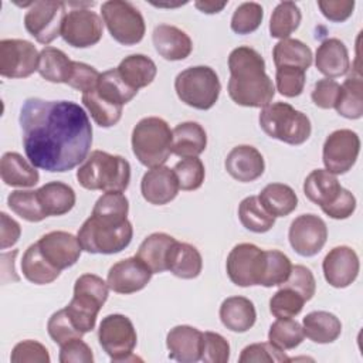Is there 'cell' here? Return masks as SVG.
<instances>
[{"mask_svg":"<svg viewBox=\"0 0 363 363\" xmlns=\"http://www.w3.org/2000/svg\"><path fill=\"white\" fill-rule=\"evenodd\" d=\"M305 299L291 288L281 286L269 299V311L275 318H294L301 313Z\"/></svg>","mask_w":363,"mask_h":363,"instance_id":"cell-48","label":"cell"},{"mask_svg":"<svg viewBox=\"0 0 363 363\" xmlns=\"http://www.w3.org/2000/svg\"><path fill=\"white\" fill-rule=\"evenodd\" d=\"M335 109L340 116L347 119L363 116V81L360 74L347 77L340 85Z\"/></svg>","mask_w":363,"mask_h":363,"instance_id":"cell-38","label":"cell"},{"mask_svg":"<svg viewBox=\"0 0 363 363\" xmlns=\"http://www.w3.org/2000/svg\"><path fill=\"white\" fill-rule=\"evenodd\" d=\"M102 20L111 37L122 45H135L143 40L146 26L142 13L129 1L108 0L101 6Z\"/></svg>","mask_w":363,"mask_h":363,"instance_id":"cell-9","label":"cell"},{"mask_svg":"<svg viewBox=\"0 0 363 363\" xmlns=\"http://www.w3.org/2000/svg\"><path fill=\"white\" fill-rule=\"evenodd\" d=\"M264 18V9L259 3L255 1H245L241 3L233 13L231 17V30L235 34H250L254 33L262 23Z\"/></svg>","mask_w":363,"mask_h":363,"instance_id":"cell-46","label":"cell"},{"mask_svg":"<svg viewBox=\"0 0 363 363\" xmlns=\"http://www.w3.org/2000/svg\"><path fill=\"white\" fill-rule=\"evenodd\" d=\"M340 91V84L332 78H323L315 82L312 89V101L320 109L335 108Z\"/></svg>","mask_w":363,"mask_h":363,"instance_id":"cell-56","label":"cell"},{"mask_svg":"<svg viewBox=\"0 0 363 363\" xmlns=\"http://www.w3.org/2000/svg\"><path fill=\"white\" fill-rule=\"evenodd\" d=\"M153 272L136 255L115 262L106 277L109 289L116 294L129 295L142 291L152 279Z\"/></svg>","mask_w":363,"mask_h":363,"instance_id":"cell-17","label":"cell"},{"mask_svg":"<svg viewBox=\"0 0 363 363\" xmlns=\"http://www.w3.org/2000/svg\"><path fill=\"white\" fill-rule=\"evenodd\" d=\"M0 176L4 184L11 187H33L40 180L35 166L17 152H6L1 156Z\"/></svg>","mask_w":363,"mask_h":363,"instance_id":"cell-26","label":"cell"},{"mask_svg":"<svg viewBox=\"0 0 363 363\" xmlns=\"http://www.w3.org/2000/svg\"><path fill=\"white\" fill-rule=\"evenodd\" d=\"M116 69L122 81L135 91L150 85L157 74L155 61L143 54H132L125 57Z\"/></svg>","mask_w":363,"mask_h":363,"instance_id":"cell-28","label":"cell"},{"mask_svg":"<svg viewBox=\"0 0 363 363\" xmlns=\"http://www.w3.org/2000/svg\"><path fill=\"white\" fill-rule=\"evenodd\" d=\"M289 360L291 359L285 354V352L274 346L271 342L248 345L241 350L238 357L240 363H284Z\"/></svg>","mask_w":363,"mask_h":363,"instance_id":"cell-49","label":"cell"},{"mask_svg":"<svg viewBox=\"0 0 363 363\" xmlns=\"http://www.w3.org/2000/svg\"><path fill=\"white\" fill-rule=\"evenodd\" d=\"M325 279L333 288H346L352 285L360 269L356 251L347 245L332 248L322 262Z\"/></svg>","mask_w":363,"mask_h":363,"instance_id":"cell-19","label":"cell"},{"mask_svg":"<svg viewBox=\"0 0 363 363\" xmlns=\"http://www.w3.org/2000/svg\"><path fill=\"white\" fill-rule=\"evenodd\" d=\"M98 340L112 362L140 360L133 354L138 335L132 320L122 313L105 316L98 329Z\"/></svg>","mask_w":363,"mask_h":363,"instance_id":"cell-10","label":"cell"},{"mask_svg":"<svg viewBox=\"0 0 363 363\" xmlns=\"http://www.w3.org/2000/svg\"><path fill=\"white\" fill-rule=\"evenodd\" d=\"M228 95L241 106L264 108L275 95V85L265 72L262 55L247 45L234 48L228 55Z\"/></svg>","mask_w":363,"mask_h":363,"instance_id":"cell-2","label":"cell"},{"mask_svg":"<svg viewBox=\"0 0 363 363\" xmlns=\"http://www.w3.org/2000/svg\"><path fill=\"white\" fill-rule=\"evenodd\" d=\"M37 244L44 258L60 271L77 264L82 252L78 237L67 231H50Z\"/></svg>","mask_w":363,"mask_h":363,"instance_id":"cell-18","label":"cell"},{"mask_svg":"<svg viewBox=\"0 0 363 363\" xmlns=\"http://www.w3.org/2000/svg\"><path fill=\"white\" fill-rule=\"evenodd\" d=\"M227 173L241 182L250 183L262 176L265 162L261 152L251 145H238L230 150L224 162Z\"/></svg>","mask_w":363,"mask_h":363,"instance_id":"cell-22","label":"cell"},{"mask_svg":"<svg viewBox=\"0 0 363 363\" xmlns=\"http://www.w3.org/2000/svg\"><path fill=\"white\" fill-rule=\"evenodd\" d=\"M95 91L102 98L108 99L109 102H113V104H118V105H122V106L125 104H128L129 101H132L138 94V91L129 88L122 81L116 68L108 69V71L101 74Z\"/></svg>","mask_w":363,"mask_h":363,"instance_id":"cell-44","label":"cell"},{"mask_svg":"<svg viewBox=\"0 0 363 363\" xmlns=\"http://www.w3.org/2000/svg\"><path fill=\"white\" fill-rule=\"evenodd\" d=\"M265 267V251L251 242L237 244L228 254L225 269L237 286L259 285Z\"/></svg>","mask_w":363,"mask_h":363,"instance_id":"cell-11","label":"cell"},{"mask_svg":"<svg viewBox=\"0 0 363 363\" xmlns=\"http://www.w3.org/2000/svg\"><path fill=\"white\" fill-rule=\"evenodd\" d=\"M318 7L320 9L322 14L333 23H342L347 20L354 9V1L352 0H319Z\"/></svg>","mask_w":363,"mask_h":363,"instance_id":"cell-59","label":"cell"},{"mask_svg":"<svg viewBox=\"0 0 363 363\" xmlns=\"http://www.w3.org/2000/svg\"><path fill=\"white\" fill-rule=\"evenodd\" d=\"M238 218L242 227L257 234L269 231L275 224V217L264 208L258 196H248L241 200L238 206Z\"/></svg>","mask_w":363,"mask_h":363,"instance_id":"cell-39","label":"cell"},{"mask_svg":"<svg viewBox=\"0 0 363 363\" xmlns=\"http://www.w3.org/2000/svg\"><path fill=\"white\" fill-rule=\"evenodd\" d=\"M60 362L61 363H92L94 354L91 347L81 339H72L60 346Z\"/></svg>","mask_w":363,"mask_h":363,"instance_id":"cell-57","label":"cell"},{"mask_svg":"<svg viewBox=\"0 0 363 363\" xmlns=\"http://www.w3.org/2000/svg\"><path fill=\"white\" fill-rule=\"evenodd\" d=\"M172 153L179 157H196L206 150L207 133L204 128L193 121L179 123L173 130Z\"/></svg>","mask_w":363,"mask_h":363,"instance_id":"cell-27","label":"cell"},{"mask_svg":"<svg viewBox=\"0 0 363 363\" xmlns=\"http://www.w3.org/2000/svg\"><path fill=\"white\" fill-rule=\"evenodd\" d=\"M174 241L176 238L166 233H153L142 241L136 257L143 261L153 274L167 271V259Z\"/></svg>","mask_w":363,"mask_h":363,"instance_id":"cell-29","label":"cell"},{"mask_svg":"<svg viewBox=\"0 0 363 363\" xmlns=\"http://www.w3.org/2000/svg\"><path fill=\"white\" fill-rule=\"evenodd\" d=\"M298 292L305 302L311 301L316 292V281L312 271L305 265H292L288 279L281 285Z\"/></svg>","mask_w":363,"mask_h":363,"instance_id":"cell-52","label":"cell"},{"mask_svg":"<svg viewBox=\"0 0 363 363\" xmlns=\"http://www.w3.org/2000/svg\"><path fill=\"white\" fill-rule=\"evenodd\" d=\"M77 180L86 190L125 191L130 182V164L119 155L92 150L78 167Z\"/></svg>","mask_w":363,"mask_h":363,"instance_id":"cell-4","label":"cell"},{"mask_svg":"<svg viewBox=\"0 0 363 363\" xmlns=\"http://www.w3.org/2000/svg\"><path fill=\"white\" fill-rule=\"evenodd\" d=\"M173 133L167 122L159 116L140 119L132 130V150L146 167L163 166L172 153Z\"/></svg>","mask_w":363,"mask_h":363,"instance_id":"cell-6","label":"cell"},{"mask_svg":"<svg viewBox=\"0 0 363 363\" xmlns=\"http://www.w3.org/2000/svg\"><path fill=\"white\" fill-rule=\"evenodd\" d=\"M74 69V61L55 47H44L40 51L38 72L48 82L68 84Z\"/></svg>","mask_w":363,"mask_h":363,"instance_id":"cell-34","label":"cell"},{"mask_svg":"<svg viewBox=\"0 0 363 363\" xmlns=\"http://www.w3.org/2000/svg\"><path fill=\"white\" fill-rule=\"evenodd\" d=\"M10 360L13 363H50V354L47 347L37 342V340H23L18 342L13 350H11V356Z\"/></svg>","mask_w":363,"mask_h":363,"instance_id":"cell-54","label":"cell"},{"mask_svg":"<svg viewBox=\"0 0 363 363\" xmlns=\"http://www.w3.org/2000/svg\"><path fill=\"white\" fill-rule=\"evenodd\" d=\"M201 268L203 258L199 250L189 242H180L176 240L169 254L167 271L182 279H193L200 275Z\"/></svg>","mask_w":363,"mask_h":363,"instance_id":"cell-31","label":"cell"},{"mask_svg":"<svg viewBox=\"0 0 363 363\" xmlns=\"http://www.w3.org/2000/svg\"><path fill=\"white\" fill-rule=\"evenodd\" d=\"M7 204L13 213L30 223H40L48 217L40 203L37 190H14L9 194Z\"/></svg>","mask_w":363,"mask_h":363,"instance_id":"cell-42","label":"cell"},{"mask_svg":"<svg viewBox=\"0 0 363 363\" xmlns=\"http://www.w3.org/2000/svg\"><path fill=\"white\" fill-rule=\"evenodd\" d=\"M302 14L294 1H281L275 6L269 20V34L274 38H288L301 24Z\"/></svg>","mask_w":363,"mask_h":363,"instance_id":"cell-41","label":"cell"},{"mask_svg":"<svg viewBox=\"0 0 363 363\" xmlns=\"http://www.w3.org/2000/svg\"><path fill=\"white\" fill-rule=\"evenodd\" d=\"M47 330L50 337L58 345L62 346L64 343L77 339V337H82V333L77 330V328L72 325L65 308L54 312L51 315V318L47 322Z\"/></svg>","mask_w":363,"mask_h":363,"instance_id":"cell-51","label":"cell"},{"mask_svg":"<svg viewBox=\"0 0 363 363\" xmlns=\"http://www.w3.org/2000/svg\"><path fill=\"white\" fill-rule=\"evenodd\" d=\"M40 52L27 40L6 38L0 41V75L4 78H27L38 71Z\"/></svg>","mask_w":363,"mask_h":363,"instance_id":"cell-14","label":"cell"},{"mask_svg":"<svg viewBox=\"0 0 363 363\" xmlns=\"http://www.w3.org/2000/svg\"><path fill=\"white\" fill-rule=\"evenodd\" d=\"M77 237L84 251L109 255L121 252L130 244L133 227L128 218L92 211Z\"/></svg>","mask_w":363,"mask_h":363,"instance_id":"cell-3","label":"cell"},{"mask_svg":"<svg viewBox=\"0 0 363 363\" xmlns=\"http://www.w3.org/2000/svg\"><path fill=\"white\" fill-rule=\"evenodd\" d=\"M99 77H101V72H98L92 65H88L81 61H74V69L68 81V85L85 94L96 88Z\"/></svg>","mask_w":363,"mask_h":363,"instance_id":"cell-55","label":"cell"},{"mask_svg":"<svg viewBox=\"0 0 363 363\" xmlns=\"http://www.w3.org/2000/svg\"><path fill=\"white\" fill-rule=\"evenodd\" d=\"M342 186L335 174L326 169L312 170L303 182V193L309 201L320 208L330 204L340 193Z\"/></svg>","mask_w":363,"mask_h":363,"instance_id":"cell-30","label":"cell"},{"mask_svg":"<svg viewBox=\"0 0 363 363\" xmlns=\"http://www.w3.org/2000/svg\"><path fill=\"white\" fill-rule=\"evenodd\" d=\"M305 71L294 67H278L275 72L277 91L286 96L295 98L302 94L305 86Z\"/></svg>","mask_w":363,"mask_h":363,"instance_id":"cell-50","label":"cell"},{"mask_svg":"<svg viewBox=\"0 0 363 363\" xmlns=\"http://www.w3.org/2000/svg\"><path fill=\"white\" fill-rule=\"evenodd\" d=\"M289 244L301 257L316 255L328 240V227L316 214H301L289 227Z\"/></svg>","mask_w":363,"mask_h":363,"instance_id":"cell-16","label":"cell"},{"mask_svg":"<svg viewBox=\"0 0 363 363\" xmlns=\"http://www.w3.org/2000/svg\"><path fill=\"white\" fill-rule=\"evenodd\" d=\"M27 159L38 169L64 173L82 163L92 145V126L72 101L28 98L18 116Z\"/></svg>","mask_w":363,"mask_h":363,"instance_id":"cell-1","label":"cell"},{"mask_svg":"<svg viewBox=\"0 0 363 363\" xmlns=\"http://www.w3.org/2000/svg\"><path fill=\"white\" fill-rule=\"evenodd\" d=\"M194 6L201 13L216 14V13H220L227 6V1H196Z\"/></svg>","mask_w":363,"mask_h":363,"instance_id":"cell-61","label":"cell"},{"mask_svg":"<svg viewBox=\"0 0 363 363\" xmlns=\"http://www.w3.org/2000/svg\"><path fill=\"white\" fill-rule=\"evenodd\" d=\"M102 20L89 9H74L67 13L61 30L64 41L75 48L92 47L102 38Z\"/></svg>","mask_w":363,"mask_h":363,"instance_id":"cell-15","label":"cell"},{"mask_svg":"<svg viewBox=\"0 0 363 363\" xmlns=\"http://www.w3.org/2000/svg\"><path fill=\"white\" fill-rule=\"evenodd\" d=\"M0 220H1V228H0V234H1V250H6L9 247H13L21 234V228L20 224L13 220L11 217H9L6 213H0Z\"/></svg>","mask_w":363,"mask_h":363,"instance_id":"cell-60","label":"cell"},{"mask_svg":"<svg viewBox=\"0 0 363 363\" xmlns=\"http://www.w3.org/2000/svg\"><path fill=\"white\" fill-rule=\"evenodd\" d=\"M303 335L319 345L335 342L342 333V322L339 318L326 311L309 312L302 320Z\"/></svg>","mask_w":363,"mask_h":363,"instance_id":"cell-32","label":"cell"},{"mask_svg":"<svg viewBox=\"0 0 363 363\" xmlns=\"http://www.w3.org/2000/svg\"><path fill=\"white\" fill-rule=\"evenodd\" d=\"M174 91L186 105L207 111L213 108L220 96L221 84L217 72L207 65L189 67L177 74Z\"/></svg>","mask_w":363,"mask_h":363,"instance_id":"cell-8","label":"cell"},{"mask_svg":"<svg viewBox=\"0 0 363 363\" xmlns=\"http://www.w3.org/2000/svg\"><path fill=\"white\" fill-rule=\"evenodd\" d=\"M259 126L272 139L288 145L305 143L312 132L309 118L286 102H274L259 112Z\"/></svg>","mask_w":363,"mask_h":363,"instance_id":"cell-7","label":"cell"},{"mask_svg":"<svg viewBox=\"0 0 363 363\" xmlns=\"http://www.w3.org/2000/svg\"><path fill=\"white\" fill-rule=\"evenodd\" d=\"M108 284L95 274H82L74 284V296L65 311L82 335L95 328L96 316L108 299Z\"/></svg>","mask_w":363,"mask_h":363,"instance_id":"cell-5","label":"cell"},{"mask_svg":"<svg viewBox=\"0 0 363 363\" xmlns=\"http://www.w3.org/2000/svg\"><path fill=\"white\" fill-rule=\"evenodd\" d=\"M37 193L40 203L48 217L67 214L72 210L77 201L74 189L58 180L45 183L44 186L37 189Z\"/></svg>","mask_w":363,"mask_h":363,"instance_id":"cell-33","label":"cell"},{"mask_svg":"<svg viewBox=\"0 0 363 363\" xmlns=\"http://www.w3.org/2000/svg\"><path fill=\"white\" fill-rule=\"evenodd\" d=\"M203 332L190 325H177L167 332L166 346L169 357L182 363L201 360Z\"/></svg>","mask_w":363,"mask_h":363,"instance_id":"cell-21","label":"cell"},{"mask_svg":"<svg viewBox=\"0 0 363 363\" xmlns=\"http://www.w3.org/2000/svg\"><path fill=\"white\" fill-rule=\"evenodd\" d=\"M275 67H294L306 71L312 65L311 48L296 38H284L272 50Z\"/></svg>","mask_w":363,"mask_h":363,"instance_id":"cell-37","label":"cell"},{"mask_svg":"<svg viewBox=\"0 0 363 363\" xmlns=\"http://www.w3.org/2000/svg\"><path fill=\"white\" fill-rule=\"evenodd\" d=\"M64 1H34L24 16V27L40 44H50L61 35L67 16Z\"/></svg>","mask_w":363,"mask_h":363,"instance_id":"cell-12","label":"cell"},{"mask_svg":"<svg viewBox=\"0 0 363 363\" xmlns=\"http://www.w3.org/2000/svg\"><path fill=\"white\" fill-rule=\"evenodd\" d=\"M82 104L91 113L94 122L101 128H111L122 118V105L109 102L95 89L82 94Z\"/></svg>","mask_w":363,"mask_h":363,"instance_id":"cell-40","label":"cell"},{"mask_svg":"<svg viewBox=\"0 0 363 363\" xmlns=\"http://www.w3.org/2000/svg\"><path fill=\"white\" fill-rule=\"evenodd\" d=\"M155 50L167 61H182L187 58L193 50L191 38L186 31L176 26L159 24L152 34Z\"/></svg>","mask_w":363,"mask_h":363,"instance_id":"cell-23","label":"cell"},{"mask_svg":"<svg viewBox=\"0 0 363 363\" xmlns=\"http://www.w3.org/2000/svg\"><path fill=\"white\" fill-rule=\"evenodd\" d=\"M179 182L173 169L157 166L147 170L140 182V193L143 199L153 206H163L176 199L179 193Z\"/></svg>","mask_w":363,"mask_h":363,"instance_id":"cell-20","label":"cell"},{"mask_svg":"<svg viewBox=\"0 0 363 363\" xmlns=\"http://www.w3.org/2000/svg\"><path fill=\"white\" fill-rule=\"evenodd\" d=\"M220 320L231 332L244 333L250 330L257 320L254 303L245 296L225 298L220 306Z\"/></svg>","mask_w":363,"mask_h":363,"instance_id":"cell-25","label":"cell"},{"mask_svg":"<svg viewBox=\"0 0 363 363\" xmlns=\"http://www.w3.org/2000/svg\"><path fill=\"white\" fill-rule=\"evenodd\" d=\"M21 272L27 281L35 285H45L55 281L61 271L52 267L41 254L37 242L31 244L21 259Z\"/></svg>","mask_w":363,"mask_h":363,"instance_id":"cell-36","label":"cell"},{"mask_svg":"<svg viewBox=\"0 0 363 363\" xmlns=\"http://www.w3.org/2000/svg\"><path fill=\"white\" fill-rule=\"evenodd\" d=\"M360 153V138L352 129L333 130L323 143L322 160L332 174L347 173Z\"/></svg>","mask_w":363,"mask_h":363,"instance_id":"cell-13","label":"cell"},{"mask_svg":"<svg viewBox=\"0 0 363 363\" xmlns=\"http://www.w3.org/2000/svg\"><path fill=\"white\" fill-rule=\"evenodd\" d=\"M292 269L291 259L278 250L265 251V267L259 285L265 288L281 286L289 277Z\"/></svg>","mask_w":363,"mask_h":363,"instance_id":"cell-45","label":"cell"},{"mask_svg":"<svg viewBox=\"0 0 363 363\" xmlns=\"http://www.w3.org/2000/svg\"><path fill=\"white\" fill-rule=\"evenodd\" d=\"M303 329L292 318H278L268 330V340L281 350H291L303 340Z\"/></svg>","mask_w":363,"mask_h":363,"instance_id":"cell-43","label":"cell"},{"mask_svg":"<svg viewBox=\"0 0 363 363\" xmlns=\"http://www.w3.org/2000/svg\"><path fill=\"white\" fill-rule=\"evenodd\" d=\"M315 65L326 78L345 75L350 68L349 51L339 38H326L320 43L315 54Z\"/></svg>","mask_w":363,"mask_h":363,"instance_id":"cell-24","label":"cell"},{"mask_svg":"<svg viewBox=\"0 0 363 363\" xmlns=\"http://www.w3.org/2000/svg\"><path fill=\"white\" fill-rule=\"evenodd\" d=\"M201 360L206 363H227L230 359V343L216 332H203Z\"/></svg>","mask_w":363,"mask_h":363,"instance_id":"cell-53","label":"cell"},{"mask_svg":"<svg viewBox=\"0 0 363 363\" xmlns=\"http://www.w3.org/2000/svg\"><path fill=\"white\" fill-rule=\"evenodd\" d=\"M264 208L274 217H285L298 207L294 189L284 183H269L258 194Z\"/></svg>","mask_w":363,"mask_h":363,"instance_id":"cell-35","label":"cell"},{"mask_svg":"<svg viewBox=\"0 0 363 363\" xmlns=\"http://www.w3.org/2000/svg\"><path fill=\"white\" fill-rule=\"evenodd\" d=\"M173 172L177 177L179 187L184 191H191L197 190L201 187L204 177H206V170L203 162L196 156V157H183L179 160Z\"/></svg>","mask_w":363,"mask_h":363,"instance_id":"cell-47","label":"cell"},{"mask_svg":"<svg viewBox=\"0 0 363 363\" xmlns=\"http://www.w3.org/2000/svg\"><path fill=\"white\" fill-rule=\"evenodd\" d=\"M356 210V197L347 190L343 189L340 190L339 196L328 206L322 207V211L335 220H345L350 217Z\"/></svg>","mask_w":363,"mask_h":363,"instance_id":"cell-58","label":"cell"}]
</instances>
